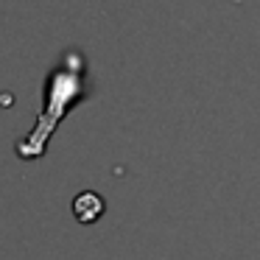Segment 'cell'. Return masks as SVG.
<instances>
[{
    "label": "cell",
    "mask_w": 260,
    "mask_h": 260,
    "mask_svg": "<svg viewBox=\"0 0 260 260\" xmlns=\"http://www.w3.org/2000/svg\"><path fill=\"white\" fill-rule=\"evenodd\" d=\"M73 213H76V218H79L81 224L98 221V218H101V213H104V199L98 196V193H92V190L79 193L76 202H73Z\"/></svg>",
    "instance_id": "obj_1"
}]
</instances>
